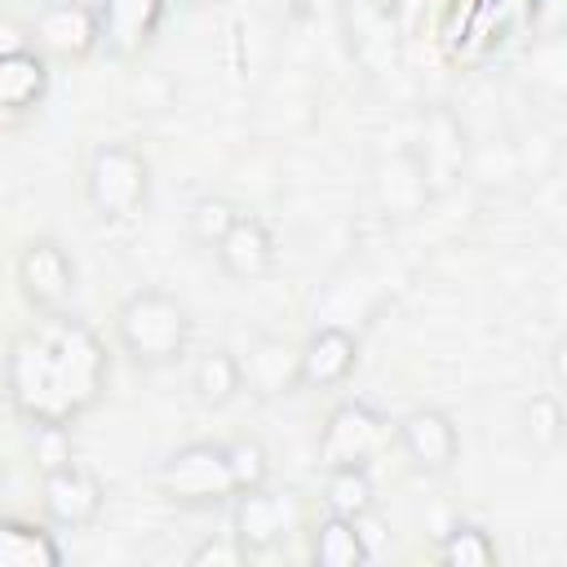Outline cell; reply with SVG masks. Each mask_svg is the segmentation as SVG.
Here are the masks:
<instances>
[{
  "label": "cell",
  "mask_w": 567,
  "mask_h": 567,
  "mask_svg": "<svg viewBox=\"0 0 567 567\" xmlns=\"http://www.w3.org/2000/svg\"><path fill=\"white\" fill-rule=\"evenodd\" d=\"M97 49L111 58H137L164 18V0H97Z\"/></svg>",
  "instance_id": "obj_12"
},
{
  "label": "cell",
  "mask_w": 567,
  "mask_h": 567,
  "mask_svg": "<svg viewBox=\"0 0 567 567\" xmlns=\"http://www.w3.org/2000/svg\"><path fill=\"white\" fill-rule=\"evenodd\" d=\"M354 363H359V337L341 323H323L297 346V381L306 390L341 385L354 372Z\"/></svg>",
  "instance_id": "obj_10"
},
{
  "label": "cell",
  "mask_w": 567,
  "mask_h": 567,
  "mask_svg": "<svg viewBox=\"0 0 567 567\" xmlns=\"http://www.w3.org/2000/svg\"><path fill=\"white\" fill-rule=\"evenodd\" d=\"M115 337L124 354L142 368L177 363L190 346V315L177 297L159 288H137L115 306Z\"/></svg>",
  "instance_id": "obj_2"
},
{
  "label": "cell",
  "mask_w": 567,
  "mask_h": 567,
  "mask_svg": "<svg viewBox=\"0 0 567 567\" xmlns=\"http://www.w3.org/2000/svg\"><path fill=\"white\" fill-rule=\"evenodd\" d=\"M84 195H89V208L102 221H133L146 208V195H151L146 155L128 142L97 146L89 155V168H84Z\"/></svg>",
  "instance_id": "obj_3"
},
{
  "label": "cell",
  "mask_w": 567,
  "mask_h": 567,
  "mask_svg": "<svg viewBox=\"0 0 567 567\" xmlns=\"http://www.w3.org/2000/svg\"><path fill=\"white\" fill-rule=\"evenodd\" d=\"M248 554L239 549V540L235 536H217V540H204V545H195L190 549V563L195 567H204V563H217V567H235V563H244Z\"/></svg>",
  "instance_id": "obj_28"
},
{
  "label": "cell",
  "mask_w": 567,
  "mask_h": 567,
  "mask_svg": "<svg viewBox=\"0 0 567 567\" xmlns=\"http://www.w3.org/2000/svg\"><path fill=\"white\" fill-rule=\"evenodd\" d=\"M4 478H9V470H4V456H0V487H4Z\"/></svg>",
  "instance_id": "obj_30"
},
{
  "label": "cell",
  "mask_w": 567,
  "mask_h": 567,
  "mask_svg": "<svg viewBox=\"0 0 567 567\" xmlns=\"http://www.w3.org/2000/svg\"><path fill=\"white\" fill-rule=\"evenodd\" d=\"M44 319V328H27L13 341L9 390L31 421H66L97 399L102 350L80 323L62 319V310H49Z\"/></svg>",
  "instance_id": "obj_1"
},
{
  "label": "cell",
  "mask_w": 567,
  "mask_h": 567,
  "mask_svg": "<svg viewBox=\"0 0 567 567\" xmlns=\"http://www.w3.org/2000/svg\"><path fill=\"white\" fill-rule=\"evenodd\" d=\"M230 536L239 540L244 554H266L275 545H284L297 527H301V501L297 492H275V487H248L230 496Z\"/></svg>",
  "instance_id": "obj_5"
},
{
  "label": "cell",
  "mask_w": 567,
  "mask_h": 567,
  "mask_svg": "<svg viewBox=\"0 0 567 567\" xmlns=\"http://www.w3.org/2000/svg\"><path fill=\"white\" fill-rule=\"evenodd\" d=\"M394 439H399L403 456L425 474H447L452 461L461 456V434H456L452 416L439 408H412L394 425Z\"/></svg>",
  "instance_id": "obj_9"
},
{
  "label": "cell",
  "mask_w": 567,
  "mask_h": 567,
  "mask_svg": "<svg viewBox=\"0 0 567 567\" xmlns=\"http://www.w3.org/2000/svg\"><path fill=\"white\" fill-rule=\"evenodd\" d=\"M310 554H315V563H323V567H359V563H368V554H363V545H359V536H354V523L341 518V514H323V518L315 523V532H310Z\"/></svg>",
  "instance_id": "obj_21"
},
{
  "label": "cell",
  "mask_w": 567,
  "mask_h": 567,
  "mask_svg": "<svg viewBox=\"0 0 567 567\" xmlns=\"http://www.w3.org/2000/svg\"><path fill=\"white\" fill-rule=\"evenodd\" d=\"M62 549L49 540V532L18 523V518H0V567H58Z\"/></svg>",
  "instance_id": "obj_19"
},
{
  "label": "cell",
  "mask_w": 567,
  "mask_h": 567,
  "mask_svg": "<svg viewBox=\"0 0 567 567\" xmlns=\"http://www.w3.org/2000/svg\"><path fill=\"white\" fill-rule=\"evenodd\" d=\"M439 563L443 567H492L496 563V540L478 523H456L439 540Z\"/></svg>",
  "instance_id": "obj_22"
},
{
  "label": "cell",
  "mask_w": 567,
  "mask_h": 567,
  "mask_svg": "<svg viewBox=\"0 0 567 567\" xmlns=\"http://www.w3.org/2000/svg\"><path fill=\"white\" fill-rule=\"evenodd\" d=\"M18 284L35 310H62L75 292V261L58 239H31L18 257Z\"/></svg>",
  "instance_id": "obj_8"
},
{
  "label": "cell",
  "mask_w": 567,
  "mask_h": 567,
  "mask_svg": "<svg viewBox=\"0 0 567 567\" xmlns=\"http://www.w3.org/2000/svg\"><path fill=\"white\" fill-rule=\"evenodd\" d=\"M523 439L532 452H554L563 443V403L554 394H532L523 403Z\"/></svg>",
  "instance_id": "obj_24"
},
{
  "label": "cell",
  "mask_w": 567,
  "mask_h": 567,
  "mask_svg": "<svg viewBox=\"0 0 567 567\" xmlns=\"http://www.w3.org/2000/svg\"><path fill=\"white\" fill-rule=\"evenodd\" d=\"M235 221H239V204L226 199V195H199V199L190 204V213H186V230H190V239H195L199 248H217L221 235H226Z\"/></svg>",
  "instance_id": "obj_23"
},
{
  "label": "cell",
  "mask_w": 567,
  "mask_h": 567,
  "mask_svg": "<svg viewBox=\"0 0 567 567\" xmlns=\"http://www.w3.org/2000/svg\"><path fill=\"white\" fill-rule=\"evenodd\" d=\"M190 394L204 403V408H226L239 390H244V377H239V354L213 346V350H199L195 363H190Z\"/></svg>",
  "instance_id": "obj_18"
},
{
  "label": "cell",
  "mask_w": 567,
  "mask_h": 567,
  "mask_svg": "<svg viewBox=\"0 0 567 567\" xmlns=\"http://www.w3.org/2000/svg\"><path fill=\"white\" fill-rule=\"evenodd\" d=\"M372 505H377V487H372L368 465H328V474H323V509L328 514L354 518Z\"/></svg>",
  "instance_id": "obj_20"
},
{
  "label": "cell",
  "mask_w": 567,
  "mask_h": 567,
  "mask_svg": "<svg viewBox=\"0 0 567 567\" xmlns=\"http://www.w3.org/2000/svg\"><path fill=\"white\" fill-rule=\"evenodd\" d=\"M27 452H31V461H35L40 474L71 465V461H75V447H71L66 421H31V430H27Z\"/></svg>",
  "instance_id": "obj_25"
},
{
  "label": "cell",
  "mask_w": 567,
  "mask_h": 567,
  "mask_svg": "<svg viewBox=\"0 0 567 567\" xmlns=\"http://www.w3.org/2000/svg\"><path fill=\"white\" fill-rule=\"evenodd\" d=\"M350 523H354V536H359L363 554H368V558H381V554H385V545H390V523L377 514V505H372V509H363V514H354Z\"/></svg>",
  "instance_id": "obj_27"
},
{
  "label": "cell",
  "mask_w": 567,
  "mask_h": 567,
  "mask_svg": "<svg viewBox=\"0 0 567 567\" xmlns=\"http://www.w3.org/2000/svg\"><path fill=\"white\" fill-rule=\"evenodd\" d=\"M221 452H226V465H230V483H235V492H248V487L270 483V452H266L257 439L239 434V439L221 443Z\"/></svg>",
  "instance_id": "obj_26"
},
{
  "label": "cell",
  "mask_w": 567,
  "mask_h": 567,
  "mask_svg": "<svg viewBox=\"0 0 567 567\" xmlns=\"http://www.w3.org/2000/svg\"><path fill=\"white\" fill-rule=\"evenodd\" d=\"M217 252V266L230 275V279H261L270 266H275V235L261 217L252 213H239V221L221 235V244L213 248Z\"/></svg>",
  "instance_id": "obj_14"
},
{
  "label": "cell",
  "mask_w": 567,
  "mask_h": 567,
  "mask_svg": "<svg viewBox=\"0 0 567 567\" xmlns=\"http://www.w3.org/2000/svg\"><path fill=\"white\" fill-rule=\"evenodd\" d=\"M239 377H244V390H252L257 399L292 394L301 385L297 381V346L284 337H257L239 354Z\"/></svg>",
  "instance_id": "obj_13"
},
{
  "label": "cell",
  "mask_w": 567,
  "mask_h": 567,
  "mask_svg": "<svg viewBox=\"0 0 567 567\" xmlns=\"http://www.w3.org/2000/svg\"><path fill=\"white\" fill-rule=\"evenodd\" d=\"M27 27H31V49L40 58L80 62L97 49V13L80 0H49Z\"/></svg>",
  "instance_id": "obj_7"
},
{
  "label": "cell",
  "mask_w": 567,
  "mask_h": 567,
  "mask_svg": "<svg viewBox=\"0 0 567 567\" xmlns=\"http://www.w3.org/2000/svg\"><path fill=\"white\" fill-rule=\"evenodd\" d=\"M377 199H381V208H390L399 217L416 213L430 199V182H425V168L412 146H403L399 155L377 164Z\"/></svg>",
  "instance_id": "obj_16"
},
{
  "label": "cell",
  "mask_w": 567,
  "mask_h": 567,
  "mask_svg": "<svg viewBox=\"0 0 567 567\" xmlns=\"http://www.w3.org/2000/svg\"><path fill=\"white\" fill-rule=\"evenodd\" d=\"M204 0H164V9H199Z\"/></svg>",
  "instance_id": "obj_29"
},
{
  "label": "cell",
  "mask_w": 567,
  "mask_h": 567,
  "mask_svg": "<svg viewBox=\"0 0 567 567\" xmlns=\"http://www.w3.org/2000/svg\"><path fill=\"white\" fill-rule=\"evenodd\" d=\"M44 58L35 49L22 53H0V120H13L31 111L44 93Z\"/></svg>",
  "instance_id": "obj_17"
},
{
  "label": "cell",
  "mask_w": 567,
  "mask_h": 567,
  "mask_svg": "<svg viewBox=\"0 0 567 567\" xmlns=\"http://www.w3.org/2000/svg\"><path fill=\"white\" fill-rule=\"evenodd\" d=\"M40 505L58 527H89L102 509V483L89 465L71 461L62 470L40 474Z\"/></svg>",
  "instance_id": "obj_11"
},
{
  "label": "cell",
  "mask_w": 567,
  "mask_h": 567,
  "mask_svg": "<svg viewBox=\"0 0 567 567\" xmlns=\"http://www.w3.org/2000/svg\"><path fill=\"white\" fill-rule=\"evenodd\" d=\"M159 487H164L168 501L195 505V509L230 501L235 483H230V465H226L221 443L199 439V443H182L177 452H168L164 465H159Z\"/></svg>",
  "instance_id": "obj_4"
},
{
  "label": "cell",
  "mask_w": 567,
  "mask_h": 567,
  "mask_svg": "<svg viewBox=\"0 0 567 567\" xmlns=\"http://www.w3.org/2000/svg\"><path fill=\"white\" fill-rule=\"evenodd\" d=\"M390 439V421L368 403H341L319 434V461L328 465H368Z\"/></svg>",
  "instance_id": "obj_6"
},
{
  "label": "cell",
  "mask_w": 567,
  "mask_h": 567,
  "mask_svg": "<svg viewBox=\"0 0 567 567\" xmlns=\"http://www.w3.org/2000/svg\"><path fill=\"white\" fill-rule=\"evenodd\" d=\"M412 151H416V159H421V168H425L430 190L447 186V182H452V173H456V168H461V159H465L461 124H456L447 111H430V115H425L421 146H412Z\"/></svg>",
  "instance_id": "obj_15"
}]
</instances>
